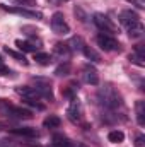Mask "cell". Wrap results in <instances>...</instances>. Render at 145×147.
Returning <instances> with one entry per match:
<instances>
[{
	"label": "cell",
	"instance_id": "cell-1",
	"mask_svg": "<svg viewBox=\"0 0 145 147\" xmlns=\"http://www.w3.org/2000/svg\"><path fill=\"white\" fill-rule=\"evenodd\" d=\"M97 99H99V105L104 106L111 113H116L118 108H123V98L113 86L101 87L97 91Z\"/></svg>",
	"mask_w": 145,
	"mask_h": 147
},
{
	"label": "cell",
	"instance_id": "cell-2",
	"mask_svg": "<svg viewBox=\"0 0 145 147\" xmlns=\"http://www.w3.org/2000/svg\"><path fill=\"white\" fill-rule=\"evenodd\" d=\"M0 111L9 116V118H15V120H29L33 118V113L22 106H14V105H9L7 101L0 99Z\"/></svg>",
	"mask_w": 145,
	"mask_h": 147
},
{
	"label": "cell",
	"instance_id": "cell-3",
	"mask_svg": "<svg viewBox=\"0 0 145 147\" xmlns=\"http://www.w3.org/2000/svg\"><path fill=\"white\" fill-rule=\"evenodd\" d=\"M96 43L101 46V50L104 51H119L121 50V45L113 34H108V33H99L96 36Z\"/></svg>",
	"mask_w": 145,
	"mask_h": 147
},
{
	"label": "cell",
	"instance_id": "cell-4",
	"mask_svg": "<svg viewBox=\"0 0 145 147\" xmlns=\"http://www.w3.org/2000/svg\"><path fill=\"white\" fill-rule=\"evenodd\" d=\"M50 24H51L53 33H56V34H63V36H65V34H68V33H70V26L67 24L65 16H63L62 12H55V14L51 16Z\"/></svg>",
	"mask_w": 145,
	"mask_h": 147
},
{
	"label": "cell",
	"instance_id": "cell-5",
	"mask_svg": "<svg viewBox=\"0 0 145 147\" xmlns=\"http://www.w3.org/2000/svg\"><path fill=\"white\" fill-rule=\"evenodd\" d=\"M119 22H121V26L128 31V29H132L133 26L140 24L142 21H140V16H138L135 10H132V9H125V10L119 12Z\"/></svg>",
	"mask_w": 145,
	"mask_h": 147
},
{
	"label": "cell",
	"instance_id": "cell-6",
	"mask_svg": "<svg viewBox=\"0 0 145 147\" xmlns=\"http://www.w3.org/2000/svg\"><path fill=\"white\" fill-rule=\"evenodd\" d=\"M92 21H94V24L101 29V33H108V34H113L114 31H116V24L109 19L108 16H104V14H94V17H92Z\"/></svg>",
	"mask_w": 145,
	"mask_h": 147
},
{
	"label": "cell",
	"instance_id": "cell-7",
	"mask_svg": "<svg viewBox=\"0 0 145 147\" xmlns=\"http://www.w3.org/2000/svg\"><path fill=\"white\" fill-rule=\"evenodd\" d=\"M2 9L7 10V12H10V14L22 16V17H26V19H36V21L43 19V14H41V12L31 10V9H26V7H21V5H17V7H9V5H3V3H2Z\"/></svg>",
	"mask_w": 145,
	"mask_h": 147
},
{
	"label": "cell",
	"instance_id": "cell-8",
	"mask_svg": "<svg viewBox=\"0 0 145 147\" xmlns=\"http://www.w3.org/2000/svg\"><path fill=\"white\" fill-rule=\"evenodd\" d=\"M82 116H84L82 105H80V101H79L77 98H73L72 103H70V105H68V108H67V118L72 121L73 125H77V123H80V121H82Z\"/></svg>",
	"mask_w": 145,
	"mask_h": 147
},
{
	"label": "cell",
	"instance_id": "cell-9",
	"mask_svg": "<svg viewBox=\"0 0 145 147\" xmlns=\"http://www.w3.org/2000/svg\"><path fill=\"white\" fill-rule=\"evenodd\" d=\"M36 86L34 89L38 91L39 98H44V99H50L53 101V89H51V82L50 80H44V79H36Z\"/></svg>",
	"mask_w": 145,
	"mask_h": 147
},
{
	"label": "cell",
	"instance_id": "cell-10",
	"mask_svg": "<svg viewBox=\"0 0 145 147\" xmlns=\"http://www.w3.org/2000/svg\"><path fill=\"white\" fill-rule=\"evenodd\" d=\"M12 135H17V137H28V139H38L39 137V132L33 127H19V128H12L10 130Z\"/></svg>",
	"mask_w": 145,
	"mask_h": 147
},
{
	"label": "cell",
	"instance_id": "cell-11",
	"mask_svg": "<svg viewBox=\"0 0 145 147\" xmlns=\"http://www.w3.org/2000/svg\"><path fill=\"white\" fill-rule=\"evenodd\" d=\"M84 80L91 86H97L99 84V74L92 65H84Z\"/></svg>",
	"mask_w": 145,
	"mask_h": 147
},
{
	"label": "cell",
	"instance_id": "cell-12",
	"mask_svg": "<svg viewBox=\"0 0 145 147\" xmlns=\"http://www.w3.org/2000/svg\"><path fill=\"white\" fill-rule=\"evenodd\" d=\"M53 53H55L58 58H62V60H63V58L68 60L70 55H72V48H70L68 43H56L55 48H53Z\"/></svg>",
	"mask_w": 145,
	"mask_h": 147
},
{
	"label": "cell",
	"instance_id": "cell-13",
	"mask_svg": "<svg viewBox=\"0 0 145 147\" xmlns=\"http://www.w3.org/2000/svg\"><path fill=\"white\" fill-rule=\"evenodd\" d=\"M15 91H17V94H21L24 99H29V101H36V99H39L38 91L34 89V87H31V86H21V87H17Z\"/></svg>",
	"mask_w": 145,
	"mask_h": 147
},
{
	"label": "cell",
	"instance_id": "cell-14",
	"mask_svg": "<svg viewBox=\"0 0 145 147\" xmlns=\"http://www.w3.org/2000/svg\"><path fill=\"white\" fill-rule=\"evenodd\" d=\"M73 142L63 134H55L53 139H51V144L50 147H72Z\"/></svg>",
	"mask_w": 145,
	"mask_h": 147
},
{
	"label": "cell",
	"instance_id": "cell-15",
	"mask_svg": "<svg viewBox=\"0 0 145 147\" xmlns=\"http://www.w3.org/2000/svg\"><path fill=\"white\" fill-rule=\"evenodd\" d=\"M135 115H137V121L140 127L145 125V101H137L135 103Z\"/></svg>",
	"mask_w": 145,
	"mask_h": 147
},
{
	"label": "cell",
	"instance_id": "cell-16",
	"mask_svg": "<svg viewBox=\"0 0 145 147\" xmlns=\"http://www.w3.org/2000/svg\"><path fill=\"white\" fill-rule=\"evenodd\" d=\"M60 125H62V120L56 115H50V116H46L43 120V127L44 128H58Z\"/></svg>",
	"mask_w": 145,
	"mask_h": 147
},
{
	"label": "cell",
	"instance_id": "cell-17",
	"mask_svg": "<svg viewBox=\"0 0 145 147\" xmlns=\"http://www.w3.org/2000/svg\"><path fill=\"white\" fill-rule=\"evenodd\" d=\"M15 46H17L22 53H28V51L36 53V50H38L36 45H33L31 41H22V39H17V41H15Z\"/></svg>",
	"mask_w": 145,
	"mask_h": 147
},
{
	"label": "cell",
	"instance_id": "cell-18",
	"mask_svg": "<svg viewBox=\"0 0 145 147\" xmlns=\"http://www.w3.org/2000/svg\"><path fill=\"white\" fill-rule=\"evenodd\" d=\"M82 53H84L89 60H92V62H101V55H99L94 48H91V46H87V45H84Z\"/></svg>",
	"mask_w": 145,
	"mask_h": 147
},
{
	"label": "cell",
	"instance_id": "cell-19",
	"mask_svg": "<svg viewBox=\"0 0 145 147\" xmlns=\"http://www.w3.org/2000/svg\"><path fill=\"white\" fill-rule=\"evenodd\" d=\"M108 140L113 142V144H121L125 140V134L121 130H111L108 134Z\"/></svg>",
	"mask_w": 145,
	"mask_h": 147
},
{
	"label": "cell",
	"instance_id": "cell-20",
	"mask_svg": "<svg viewBox=\"0 0 145 147\" xmlns=\"http://www.w3.org/2000/svg\"><path fill=\"white\" fill-rule=\"evenodd\" d=\"M126 33H128V36L132 38V39H138V38H142V36H144V24L140 22V24L133 26L132 29H128Z\"/></svg>",
	"mask_w": 145,
	"mask_h": 147
},
{
	"label": "cell",
	"instance_id": "cell-21",
	"mask_svg": "<svg viewBox=\"0 0 145 147\" xmlns=\"http://www.w3.org/2000/svg\"><path fill=\"white\" fill-rule=\"evenodd\" d=\"M34 60H36V63H39V65H50L51 63V55L36 51L34 53Z\"/></svg>",
	"mask_w": 145,
	"mask_h": 147
},
{
	"label": "cell",
	"instance_id": "cell-22",
	"mask_svg": "<svg viewBox=\"0 0 145 147\" xmlns=\"http://www.w3.org/2000/svg\"><path fill=\"white\" fill-rule=\"evenodd\" d=\"M72 70V65H70V62H65V63H62V65H58L56 67V70L55 74L58 75V77H65V75H68Z\"/></svg>",
	"mask_w": 145,
	"mask_h": 147
},
{
	"label": "cell",
	"instance_id": "cell-23",
	"mask_svg": "<svg viewBox=\"0 0 145 147\" xmlns=\"http://www.w3.org/2000/svg\"><path fill=\"white\" fill-rule=\"evenodd\" d=\"M3 51H5L7 55H10L12 58H15L17 62H22L24 65H28V60H26L24 53H17V51H14V50H9V48H3Z\"/></svg>",
	"mask_w": 145,
	"mask_h": 147
},
{
	"label": "cell",
	"instance_id": "cell-24",
	"mask_svg": "<svg viewBox=\"0 0 145 147\" xmlns=\"http://www.w3.org/2000/svg\"><path fill=\"white\" fill-rule=\"evenodd\" d=\"M67 87H68V89H65V92H63V94H65V96H68V98H75V92H77V91H79V84H75V82H73V84H70V86H67Z\"/></svg>",
	"mask_w": 145,
	"mask_h": 147
},
{
	"label": "cell",
	"instance_id": "cell-25",
	"mask_svg": "<svg viewBox=\"0 0 145 147\" xmlns=\"http://www.w3.org/2000/svg\"><path fill=\"white\" fill-rule=\"evenodd\" d=\"M130 62H133L135 65H138V67H144L145 65V62H144V58L142 57H138V55H135V53H130Z\"/></svg>",
	"mask_w": 145,
	"mask_h": 147
},
{
	"label": "cell",
	"instance_id": "cell-26",
	"mask_svg": "<svg viewBox=\"0 0 145 147\" xmlns=\"http://www.w3.org/2000/svg\"><path fill=\"white\" fill-rule=\"evenodd\" d=\"M70 45H77V46H73V50H79V51H82V48H84V45H85V43L82 41V38L75 36V38H72Z\"/></svg>",
	"mask_w": 145,
	"mask_h": 147
},
{
	"label": "cell",
	"instance_id": "cell-27",
	"mask_svg": "<svg viewBox=\"0 0 145 147\" xmlns=\"http://www.w3.org/2000/svg\"><path fill=\"white\" fill-rule=\"evenodd\" d=\"M12 2H15L17 5H28V7L36 5V0H12Z\"/></svg>",
	"mask_w": 145,
	"mask_h": 147
},
{
	"label": "cell",
	"instance_id": "cell-28",
	"mask_svg": "<svg viewBox=\"0 0 145 147\" xmlns=\"http://www.w3.org/2000/svg\"><path fill=\"white\" fill-rule=\"evenodd\" d=\"M144 140H145V137L142 134L137 135V139H135V147H144Z\"/></svg>",
	"mask_w": 145,
	"mask_h": 147
},
{
	"label": "cell",
	"instance_id": "cell-29",
	"mask_svg": "<svg viewBox=\"0 0 145 147\" xmlns=\"http://www.w3.org/2000/svg\"><path fill=\"white\" fill-rule=\"evenodd\" d=\"M9 74H10V69L5 67L3 62H2V63H0V75H9Z\"/></svg>",
	"mask_w": 145,
	"mask_h": 147
},
{
	"label": "cell",
	"instance_id": "cell-30",
	"mask_svg": "<svg viewBox=\"0 0 145 147\" xmlns=\"http://www.w3.org/2000/svg\"><path fill=\"white\" fill-rule=\"evenodd\" d=\"M128 2H132V3H135V5H137L138 9H144V3H142V2H138V0H128Z\"/></svg>",
	"mask_w": 145,
	"mask_h": 147
},
{
	"label": "cell",
	"instance_id": "cell-31",
	"mask_svg": "<svg viewBox=\"0 0 145 147\" xmlns=\"http://www.w3.org/2000/svg\"><path fill=\"white\" fill-rule=\"evenodd\" d=\"M0 147H9V144H5V142H0ZM12 147V146H10Z\"/></svg>",
	"mask_w": 145,
	"mask_h": 147
},
{
	"label": "cell",
	"instance_id": "cell-32",
	"mask_svg": "<svg viewBox=\"0 0 145 147\" xmlns=\"http://www.w3.org/2000/svg\"><path fill=\"white\" fill-rule=\"evenodd\" d=\"M2 128H5V123H2V121H0V130H2Z\"/></svg>",
	"mask_w": 145,
	"mask_h": 147
},
{
	"label": "cell",
	"instance_id": "cell-33",
	"mask_svg": "<svg viewBox=\"0 0 145 147\" xmlns=\"http://www.w3.org/2000/svg\"><path fill=\"white\" fill-rule=\"evenodd\" d=\"M0 63H2V57H0Z\"/></svg>",
	"mask_w": 145,
	"mask_h": 147
}]
</instances>
